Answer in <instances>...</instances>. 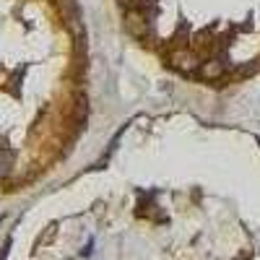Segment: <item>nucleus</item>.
I'll use <instances>...</instances> for the list:
<instances>
[{
	"label": "nucleus",
	"mask_w": 260,
	"mask_h": 260,
	"mask_svg": "<svg viewBox=\"0 0 260 260\" xmlns=\"http://www.w3.org/2000/svg\"><path fill=\"white\" fill-rule=\"evenodd\" d=\"M125 26H127L130 37L146 39L148 31H151V21L146 18V13H143L138 6H127V8H125Z\"/></svg>",
	"instance_id": "obj_1"
},
{
	"label": "nucleus",
	"mask_w": 260,
	"mask_h": 260,
	"mask_svg": "<svg viewBox=\"0 0 260 260\" xmlns=\"http://www.w3.org/2000/svg\"><path fill=\"white\" fill-rule=\"evenodd\" d=\"M169 65H172V68H177V71H195L201 65V60H198V55H195L192 50L180 47V50H172Z\"/></svg>",
	"instance_id": "obj_2"
},
{
	"label": "nucleus",
	"mask_w": 260,
	"mask_h": 260,
	"mask_svg": "<svg viewBox=\"0 0 260 260\" xmlns=\"http://www.w3.org/2000/svg\"><path fill=\"white\" fill-rule=\"evenodd\" d=\"M224 65L219 60H201V65L195 68V76H198L201 81L206 83H216V81H221L224 78Z\"/></svg>",
	"instance_id": "obj_3"
},
{
	"label": "nucleus",
	"mask_w": 260,
	"mask_h": 260,
	"mask_svg": "<svg viewBox=\"0 0 260 260\" xmlns=\"http://www.w3.org/2000/svg\"><path fill=\"white\" fill-rule=\"evenodd\" d=\"M11 161H13L11 151H0V177H3V175H8V169H11Z\"/></svg>",
	"instance_id": "obj_4"
},
{
	"label": "nucleus",
	"mask_w": 260,
	"mask_h": 260,
	"mask_svg": "<svg viewBox=\"0 0 260 260\" xmlns=\"http://www.w3.org/2000/svg\"><path fill=\"white\" fill-rule=\"evenodd\" d=\"M117 3H120V6H125V8H127V6H133V0H117Z\"/></svg>",
	"instance_id": "obj_5"
}]
</instances>
